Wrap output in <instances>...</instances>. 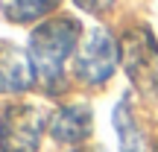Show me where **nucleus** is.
<instances>
[{
	"label": "nucleus",
	"instance_id": "10",
	"mask_svg": "<svg viewBox=\"0 0 158 152\" xmlns=\"http://www.w3.org/2000/svg\"><path fill=\"white\" fill-rule=\"evenodd\" d=\"M155 152H158V146H155Z\"/></svg>",
	"mask_w": 158,
	"mask_h": 152
},
{
	"label": "nucleus",
	"instance_id": "5",
	"mask_svg": "<svg viewBox=\"0 0 158 152\" xmlns=\"http://www.w3.org/2000/svg\"><path fill=\"white\" fill-rule=\"evenodd\" d=\"M35 79L32 64L27 62L21 50L15 47H0V94L9 91H27Z\"/></svg>",
	"mask_w": 158,
	"mask_h": 152
},
{
	"label": "nucleus",
	"instance_id": "1",
	"mask_svg": "<svg viewBox=\"0 0 158 152\" xmlns=\"http://www.w3.org/2000/svg\"><path fill=\"white\" fill-rule=\"evenodd\" d=\"M79 41V23L73 18H56L41 23L29 38V59L32 70L44 85H53L62 76V64Z\"/></svg>",
	"mask_w": 158,
	"mask_h": 152
},
{
	"label": "nucleus",
	"instance_id": "8",
	"mask_svg": "<svg viewBox=\"0 0 158 152\" xmlns=\"http://www.w3.org/2000/svg\"><path fill=\"white\" fill-rule=\"evenodd\" d=\"M114 117H117L114 126H117L120 138H123V152H143V135H141V129H138L135 117L129 111V102H120Z\"/></svg>",
	"mask_w": 158,
	"mask_h": 152
},
{
	"label": "nucleus",
	"instance_id": "9",
	"mask_svg": "<svg viewBox=\"0 0 158 152\" xmlns=\"http://www.w3.org/2000/svg\"><path fill=\"white\" fill-rule=\"evenodd\" d=\"M79 6H82L85 12H94V15H100V12H106L108 6L114 3V0H76Z\"/></svg>",
	"mask_w": 158,
	"mask_h": 152
},
{
	"label": "nucleus",
	"instance_id": "3",
	"mask_svg": "<svg viewBox=\"0 0 158 152\" xmlns=\"http://www.w3.org/2000/svg\"><path fill=\"white\" fill-rule=\"evenodd\" d=\"M114 64H117V47H114L111 35L106 29H91L76 53L79 79L88 85H100L114 73Z\"/></svg>",
	"mask_w": 158,
	"mask_h": 152
},
{
	"label": "nucleus",
	"instance_id": "4",
	"mask_svg": "<svg viewBox=\"0 0 158 152\" xmlns=\"http://www.w3.org/2000/svg\"><path fill=\"white\" fill-rule=\"evenodd\" d=\"M41 120L35 108H12L0 123V143L6 152H35Z\"/></svg>",
	"mask_w": 158,
	"mask_h": 152
},
{
	"label": "nucleus",
	"instance_id": "7",
	"mask_svg": "<svg viewBox=\"0 0 158 152\" xmlns=\"http://www.w3.org/2000/svg\"><path fill=\"white\" fill-rule=\"evenodd\" d=\"M56 6H59V0H0L3 15L15 23H29L35 18H44Z\"/></svg>",
	"mask_w": 158,
	"mask_h": 152
},
{
	"label": "nucleus",
	"instance_id": "2",
	"mask_svg": "<svg viewBox=\"0 0 158 152\" xmlns=\"http://www.w3.org/2000/svg\"><path fill=\"white\" fill-rule=\"evenodd\" d=\"M123 62L132 82L147 94H158V50L147 29H132L123 38Z\"/></svg>",
	"mask_w": 158,
	"mask_h": 152
},
{
	"label": "nucleus",
	"instance_id": "6",
	"mask_svg": "<svg viewBox=\"0 0 158 152\" xmlns=\"http://www.w3.org/2000/svg\"><path fill=\"white\" fill-rule=\"evenodd\" d=\"M53 138L62 143H79L85 135L91 132V117L82 105H68L53 117V126H50Z\"/></svg>",
	"mask_w": 158,
	"mask_h": 152
}]
</instances>
